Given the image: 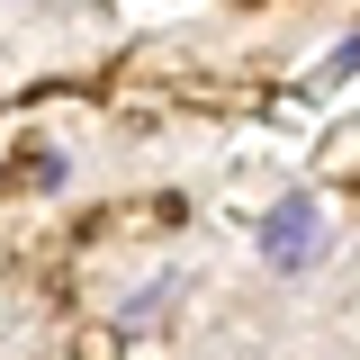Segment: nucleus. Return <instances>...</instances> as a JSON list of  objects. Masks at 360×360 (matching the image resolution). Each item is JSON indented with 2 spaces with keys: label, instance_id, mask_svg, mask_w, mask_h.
<instances>
[{
  "label": "nucleus",
  "instance_id": "f03ea898",
  "mask_svg": "<svg viewBox=\"0 0 360 360\" xmlns=\"http://www.w3.org/2000/svg\"><path fill=\"white\" fill-rule=\"evenodd\" d=\"M172 288H180V279H172V270H153V279H144V288H135V297H127V307H117V333H144V324H153V315H162V307H172Z\"/></svg>",
  "mask_w": 360,
  "mask_h": 360
},
{
  "label": "nucleus",
  "instance_id": "20e7f679",
  "mask_svg": "<svg viewBox=\"0 0 360 360\" xmlns=\"http://www.w3.org/2000/svg\"><path fill=\"white\" fill-rule=\"evenodd\" d=\"M27 180H37V189H63V153H54V144H45V153H27Z\"/></svg>",
  "mask_w": 360,
  "mask_h": 360
},
{
  "label": "nucleus",
  "instance_id": "7ed1b4c3",
  "mask_svg": "<svg viewBox=\"0 0 360 360\" xmlns=\"http://www.w3.org/2000/svg\"><path fill=\"white\" fill-rule=\"evenodd\" d=\"M342 82H360V27H352V37H342V45H333V54L307 72V90H342Z\"/></svg>",
  "mask_w": 360,
  "mask_h": 360
},
{
  "label": "nucleus",
  "instance_id": "f257e3e1",
  "mask_svg": "<svg viewBox=\"0 0 360 360\" xmlns=\"http://www.w3.org/2000/svg\"><path fill=\"white\" fill-rule=\"evenodd\" d=\"M252 252H262V270H279V279H297V270H315V252H324V207H315V189H279L262 217H252Z\"/></svg>",
  "mask_w": 360,
  "mask_h": 360
}]
</instances>
